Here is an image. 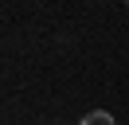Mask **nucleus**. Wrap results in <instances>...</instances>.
<instances>
[{
	"label": "nucleus",
	"mask_w": 129,
	"mask_h": 125,
	"mask_svg": "<svg viewBox=\"0 0 129 125\" xmlns=\"http://www.w3.org/2000/svg\"><path fill=\"white\" fill-rule=\"evenodd\" d=\"M125 8H129V0H125Z\"/></svg>",
	"instance_id": "f03ea898"
},
{
	"label": "nucleus",
	"mask_w": 129,
	"mask_h": 125,
	"mask_svg": "<svg viewBox=\"0 0 129 125\" xmlns=\"http://www.w3.org/2000/svg\"><path fill=\"white\" fill-rule=\"evenodd\" d=\"M78 125H117V121H113V117L106 113V109H94V113H86Z\"/></svg>",
	"instance_id": "f257e3e1"
}]
</instances>
